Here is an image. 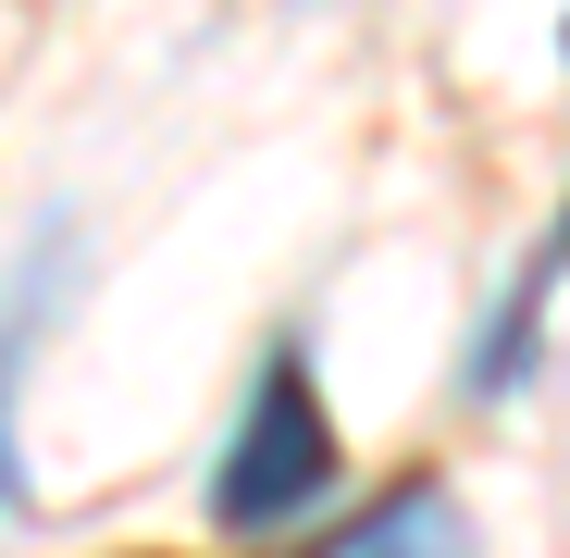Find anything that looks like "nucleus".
I'll return each mask as SVG.
<instances>
[{
    "mask_svg": "<svg viewBox=\"0 0 570 558\" xmlns=\"http://www.w3.org/2000/svg\"><path fill=\"white\" fill-rule=\"evenodd\" d=\"M38 286H50V261H38ZM38 286H26V311H13V335H0V521H13V497H26V484H13V347L38 335Z\"/></svg>",
    "mask_w": 570,
    "mask_h": 558,
    "instance_id": "obj_4",
    "label": "nucleus"
},
{
    "mask_svg": "<svg viewBox=\"0 0 570 558\" xmlns=\"http://www.w3.org/2000/svg\"><path fill=\"white\" fill-rule=\"evenodd\" d=\"M323 558H484V546H471V509L446 484H397V497H372L347 533H323Z\"/></svg>",
    "mask_w": 570,
    "mask_h": 558,
    "instance_id": "obj_2",
    "label": "nucleus"
},
{
    "mask_svg": "<svg viewBox=\"0 0 570 558\" xmlns=\"http://www.w3.org/2000/svg\"><path fill=\"white\" fill-rule=\"evenodd\" d=\"M335 497V422H323V385H311V360L285 347L261 385H248V422L224 447V472H212V521L224 533H285L298 509Z\"/></svg>",
    "mask_w": 570,
    "mask_h": 558,
    "instance_id": "obj_1",
    "label": "nucleus"
},
{
    "mask_svg": "<svg viewBox=\"0 0 570 558\" xmlns=\"http://www.w3.org/2000/svg\"><path fill=\"white\" fill-rule=\"evenodd\" d=\"M558 50H570V26H558Z\"/></svg>",
    "mask_w": 570,
    "mask_h": 558,
    "instance_id": "obj_5",
    "label": "nucleus"
},
{
    "mask_svg": "<svg viewBox=\"0 0 570 558\" xmlns=\"http://www.w3.org/2000/svg\"><path fill=\"white\" fill-rule=\"evenodd\" d=\"M570 273V212H558V236L533 248V273L509 286V323H484V347H471V398H509L521 372H533V323H546V286Z\"/></svg>",
    "mask_w": 570,
    "mask_h": 558,
    "instance_id": "obj_3",
    "label": "nucleus"
}]
</instances>
